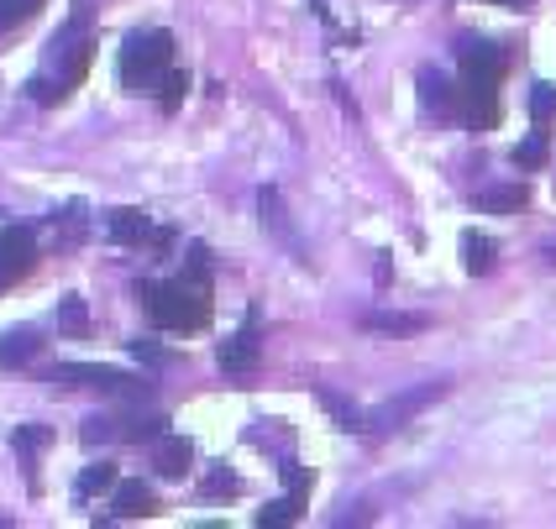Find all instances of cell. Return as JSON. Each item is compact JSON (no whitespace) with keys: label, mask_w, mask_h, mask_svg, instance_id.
<instances>
[{"label":"cell","mask_w":556,"mask_h":529,"mask_svg":"<svg viewBox=\"0 0 556 529\" xmlns=\"http://www.w3.org/2000/svg\"><path fill=\"white\" fill-rule=\"evenodd\" d=\"M137 299L157 331H205L211 325V251L189 247V262L179 279L168 283H137Z\"/></svg>","instance_id":"6da1fadb"},{"label":"cell","mask_w":556,"mask_h":529,"mask_svg":"<svg viewBox=\"0 0 556 529\" xmlns=\"http://www.w3.org/2000/svg\"><path fill=\"white\" fill-rule=\"evenodd\" d=\"M116 74L131 94H157L174 74V37L168 31H131L116 59Z\"/></svg>","instance_id":"7a4b0ae2"},{"label":"cell","mask_w":556,"mask_h":529,"mask_svg":"<svg viewBox=\"0 0 556 529\" xmlns=\"http://www.w3.org/2000/svg\"><path fill=\"white\" fill-rule=\"evenodd\" d=\"M90 59H94V37H90V16H68L53 42H48V63L59 68V85L74 90L85 74H90Z\"/></svg>","instance_id":"3957f363"},{"label":"cell","mask_w":556,"mask_h":529,"mask_svg":"<svg viewBox=\"0 0 556 529\" xmlns=\"http://www.w3.org/2000/svg\"><path fill=\"white\" fill-rule=\"evenodd\" d=\"M53 388H100V393H116V399H148V377L116 373V367H94V362H59L48 373Z\"/></svg>","instance_id":"277c9868"},{"label":"cell","mask_w":556,"mask_h":529,"mask_svg":"<svg viewBox=\"0 0 556 529\" xmlns=\"http://www.w3.org/2000/svg\"><path fill=\"white\" fill-rule=\"evenodd\" d=\"M37 268V236L27 225H0V294Z\"/></svg>","instance_id":"5b68a950"},{"label":"cell","mask_w":556,"mask_h":529,"mask_svg":"<svg viewBox=\"0 0 556 529\" xmlns=\"http://www.w3.org/2000/svg\"><path fill=\"white\" fill-rule=\"evenodd\" d=\"M457 111L472 131H489L498 121V79H467L457 85Z\"/></svg>","instance_id":"8992f818"},{"label":"cell","mask_w":556,"mask_h":529,"mask_svg":"<svg viewBox=\"0 0 556 529\" xmlns=\"http://www.w3.org/2000/svg\"><path fill=\"white\" fill-rule=\"evenodd\" d=\"M441 393H446V383H426V388H409V393H400V399H389V404L372 409V414H368V430H378V436H383V430H400L409 414H420L426 404H435Z\"/></svg>","instance_id":"52a82bcc"},{"label":"cell","mask_w":556,"mask_h":529,"mask_svg":"<svg viewBox=\"0 0 556 529\" xmlns=\"http://www.w3.org/2000/svg\"><path fill=\"white\" fill-rule=\"evenodd\" d=\"M257 357H263V341H257V320H248L237 336H226L220 341V367L231 377H248L257 367Z\"/></svg>","instance_id":"ba28073f"},{"label":"cell","mask_w":556,"mask_h":529,"mask_svg":"<svg viewBox=\"0 0 556 529\" xmlns=\"http://www.w3.org/2000/svg\"><path fill=\"white\" fill-rule=\"evenodd\" d=\"M457 59H463L467 79H504V68H509V53L494 48V42H478V37H467L457 48Z\"/></svg>","instance_id":"9c48e42d"},{"label":"cell","mask_w":556,"mask_h":529,"mask_svg":"<svg viewBox=\"0 0 556 529\" xmlns=\"http://www.w3.org/2000/svg\"><path fill=\"white\" fill-rule=\"evenodd\" d=\"M153 467H157V477H185L189 467H194V446H189L185 436H163L153 440Z\"/></svg>","instance_id":"30bf717a"},{"label":"cell","mask_w":556,"mask_h":529,"mask_svg":"<svg viewBox=\"0 0 556 529\" xmlns=\"http://www.w3.org/2000/svg\"><path fill=\"white\" fill-rule=\"evenodd\" d=\"M116 519H153L157 514V493L148 482H116V499H111Z\"/></svg>","instance_id":"8fae6325"},{"label":"cell","mask_w":556,"mask_h":529,"mask_svg":"<svg viewBox=\"0 0 556 529\" xmlns=\"http://www.w3.org/2000/svg\"><path fill=\"white\" fill-rule=\"evenodd\" d=\"M105 236H111L116 247H142V242H153L157 231L148 225V216H142V210H116V216H111V225H105Z\"/></svg>","instance_id":"7c38bea8"},{"label":"cell","mask_w":556,"mask_h":529,"mask_svg":"<svg viewBox=\"0 0 556 529\" xmlns=\"http://www.w3.org/2000/svg\"><path fill=\"white\" fill-rule=\"evenodd\" d=\"M42 351V341H37V331H0V367H27L31 357Z\"/></svg>","instance_id":"4fadbf2b"},{"label":"cell","mask_w":556,"mask_h":529,"mask_svg":"<svg viewBox=\"0 0 556 529\" xmlns=\"http://www.w3.org/2000/svg\"><path fill=\"white\" fill-rule=\"evenodd\" d=\"M526 205H530L526 184H494L478 194V210H489V216H515V210H526Z\"/></svg>","instance_id":"5bb4252c"},{"label":"cell","mask_w":556,"mask_h":529,"mask_svg":"<svg viewBox=\"0 0 556 529\" xmlns=\"http://www.w3.org/2000/svg\"><path fill=\"white\" fill-rule=\"evenodd\" d=\"M420 100L435 116H446V111H457V85H446V74H435V68H420Z\"/></svg>","instance_id":"9a60e30c"},{"label":"cell","mask_w":556,"mask_h":529,"mask_svg":"<svg viewBox=\"0 0 556 529\" xmlns=\"http://www.w3.org/2000/svg\"><path fill=\"white\" fill-rule=\"evenodd\" d=\"M363 325H368V331H389V336H415V331H426L431 320H426V314H394V310H372V314H363Z\"/></svg>","instance_id":"2e32d148"},{"label":"cell","mask_w":556,"mask_h":529,"mask_svg":"<svg viewBox=\"0 0 556 529\" xmlns=\"http://www.w3.org/2000/svg\"><path fill=\"white\" fill-rule=\"evenodd\" d=\"M463 262H467V273H494V242L489 236H478V231H463Z\"/></svg>","instance_id":"e0dca14e"},{"label":"cell","mask_w":556,"mask_h":529,"mask_svg":"<svg viewBox=\"0 0 556 529\" xmlns=\"http://www.w3.org/2000/svg\"><path fill=\"white\" fill-rule=\"evenodd\" d=\"M116 482H122V477H116V467H111V462H94V467L79 472L74 493H79V499H94V493H116Z\"/></svg>","instance_id":"ac0fdd59"},{"label":"cell","mask_w":556,"mask_h":529,"mask_svg":"<svg viewBox=\"0 0 556 529\" xmlns=\"http://www.w3.org/2000/svg\"><path fill=\"white\" fill-rule=\"evenodd\" d=\"M300 514H305V493H300V488H294V493H289V499L268 503V508H263V514H257V525H263V529H268V525H294V519H300Z\"/></svg>","instance_id":"d6986e66"},{"label":"cell","mask_w":556,"mask_h":529,"mask_svg":"<svg viewBox=\"0 0 556 529\" xmlns=\"http://www.w3.org/2000/svg\"><path fill=\"white\" fill-rule=\"evenodd\" d=\"M163 425H168L163 414H148V420H142V414H137V420H116V440H157L163 436Z\"/></svg>","instance_id":"ffe728a7"},{"label":"cell","mask_w":556,"mask_h":529,"mask_svg":"<svg viewBox=\"0 0 556 529\" xmlns=\"http://www.w3.org/2000/svg\"><path fill=\"white\" fill-rule=\"evenodd\" d=\"M37 5H48V0H0V31H16L22 22H31Z\"/></svg>","instance_id":"44dd1931"},{"label":"cell","mask_w":556,"mask_h":529,"mask_svg":"<svg viewBox=\"0 0 556 529\" xmlns=\"http://www.w3.org/2000/svg\"><path fill=\"white\" fill-rule=\"evenodd\" d=\"M546 157H552V142H546V131H535V137H526V142L515 147V163H520V168H546Z\"/></svg>","instance_id":"7402d4cb"},{"label":"cell","mask_w":556,"mask_h":529,"mask_svg":"<svg viewBox=\"0 0 556 529\" xmlns=\"http://www.w3.org/2000/svg\"><path fill=\"white\" fill-rule=\"evenodd\" d=\"M59 331H68V336H85V331H90V314H85V299H74V294L63 299V305H59Z\"/></svg>","instance_id":"603a6c76"},{"label":"cell","mask_w":556,"mask_h":529,"mask_svg":"<svg viewBox=\"0 0 556 529\" xmlns=\"http://www.w3.org/2000/svg\"><path fill=\"white\" fill-rule=\"evenodd\" d=\"M185 90H189V74H185V68H174V74L163 79V90H157V105H163V111H179Z\"/></svg>","instance_id":"cb8c5ba5"},{"label":"cell","mask_w":556,"mask_h":529,"mask_svg":"<svg viewBox=\"0 0 556 529\" xmlns=\"http://www.w3.org/2000/svg\"><path fill=\"white\" fill-rule=\"evenodd\" d=\"M237 493H242V482H237L226 467H216L205 477V499H237Z\"/></svg>","instance_id":"d4e9b609"},{"label":"cell","mask_w":556,"mask_h":529,"mask_svg":"<svg viewBox=\"0 0 556 529\" xmlns=\"http://www.w3.org/2000/svg\"><path fill=\"white\" fill-rule=\"evenodd\" d=\"M48 440H53V436H48V425H16V436H11V446H16V451H27V456H31V451H42Z\"/></svg>","instance_id":"484cf974"},{"label":"cell","mask_w":556,"mask_h":529,"mask_svg":"<svg viewBox=\"0 0 556 529\" xmlns=\"http://www.w3.org/2000/svg\"><path fill=\"white\" fill-rule=\"evenodd\" d=\"M530 116H535V121H552L556 116V85H535V90H530Z\"/></svg>","instance_id":"4316f807"},{"label":"cell","mask_w":556,"mask_h":529,"mask_svg":"<svg viewBox=\"0 0 556 529\" xmlns=\"http://www.w3.org/2000/svg\"><path fill=\"white\" fill-rule=\"evenodd\" d=\"M263 225H274L278 236H283V210H278V194H274V189H263Z\"/></svg>","instance_id":"83f0119b"},{"label":"cell","mask_w":556,"mask_h":529,"mask_svg":"<svg viewBox=\"0 0 556 529\" xmlns=\"http://www.w3.org/2000/svg\"><path fill=\"white\" fill-rule=\"evenodd\" d=\"M131 357H137V362H153V367H163V362H168V351H163V346H153V341H131Z\"/></svg>","instance_id":"f1b7e54d"},{"label":"cell","mask_w":556,"mask_h":529,"mask_svg":"<svg viewBox=\"0 0 556 529\" xmlns=\"http://www.w3.org/2000/svg\"><path fill=\"white\" fill-rule=\"evenodd\" d=\"M283 482H289V488H300V493H309V472L300 467V462H283Z\"/></svg>","instance_id":"f546056e"},{"label":"cell","mask_w":556,"mask_h":529,"mask_svg":"<svg viewBox=\"0 0 556 529\" xmlns=\"http://www.w3.org/2000/svg\"><path fill=\"white\" fill-rule=\"evenodd\" d=\"M483 5H504V11H530L535 0H483Z\"/></svg>","instance_id":"4dcf8cb0"},{"label":"cell","mask_w":556,"mask_h":529,"mask_svg":"<svg viewBox=\"0 0 556 529\" xmlns=\"http://www.w3.org/2000/svg\"><path fill=\"white\" fill-rule=\"evenodd\" d=\"M94 5H100V0H74V16H90Z\"/></svg>","instance_id":"1f68e13d"},{"label":"cell","mask_w":556,"mask_h":529,"mask_svg":"<svg viewBox=\"0 0 556 529\" xmlns=\"http://www.w3.org/2000/svg\"><path fill=\"white\" fill-rule=\"evenodd\" d=\"M546 262H552V268H556V247H552V251H546Z\"/></svg>","instance_id":"d6a6232c"}]
</instances>
